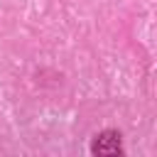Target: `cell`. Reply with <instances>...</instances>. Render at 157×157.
Here are the masks:
<instances>
[{
    "instance_id": "6da1fadb",
    "label": "cell",
    "mask_w": 157,
    "mask_h": 157,
    "mask_svg": "<svg viewBox=\"0 0 157 157\" xmlns=\"http://www.w3.org/2000/svg\"><path fill=\"white\" fill-rule=\"evenodd\" d=\"M96 155H115L120 152V135L118 132H101L93 142Z\"/></svg>"
}]
</instances>
